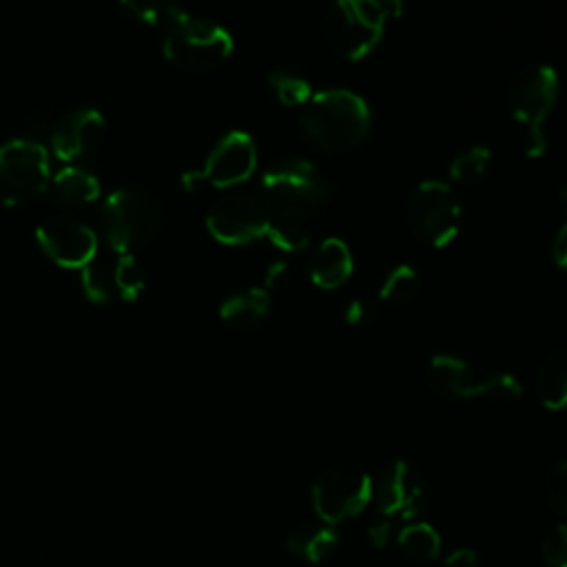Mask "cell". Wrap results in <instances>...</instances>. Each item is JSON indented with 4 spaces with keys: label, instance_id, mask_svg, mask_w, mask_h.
<instances>
[{
    "label": "cell",
    "instance_id": "cell-5",
    "mask_svg": "<svg viewBox=\"0 0 567 567\" xmlns=\"http://www.w3.org/2000/svg\"><path fill=\"white\" fill-rule=\"evenodd\" d=\"M558 75L549 64L520 69L507 89V104L514 120L525 128L527 157H540L547 148L543 124L556 106Z\"/></svg>",
    "mask_w": 567,
    "mask_h": 567
},
{
    "label": "cell",
    "instance_id": "cell-27",
    "mask_svg": "<svg viewBox=\"0 0 567 567\" xmlns=\"http://www.w3.org/2000/svg\"><path fill=\"white\" fill-rule=\"evenodd\" d=\"M173 2L166 0H120V9L144 27H164Z\"/></svg>",
    "mask_w": 567,
    "mask_h": 567
},
{
    "label": "cell",
    "instance_id": "cell-24",
    "mask_svg": "<svg viewBox=\"0 0 567 567\" xmlns=\"http://www.w3.org/2000/svg\"><path fill=\"white\" fill-rule=\"evenodd\" d=\"M113 284L117 299L135 301L146 288V275L135 255H120L113 264Z\"/></svg>",
    "mask_w": 567,
    "mask_h": 567
},
{
    "label": "cell",
    "instance_id": "cell-30",
    "mask_svg": "<svg viewBox=\"0 0 567 567\" xmlns=\"http://www.w3.org/2000/svg\"><path fill=\"white\" fill-rule=\"evenodd\" d=\"M543 556L549 567H567V525H554L543 538Z\"/></svg>",
    "mask_w": 567,
    "mask_h": 567
},
{
    "label": "cell",
    "instance_id": "cell-36",
    "mask_svg": "<svg viewBox=\"0 0 567 567\" xmlns=\"http://www.w3.org/2000/svg\"><path fill=\"white\" fill-rule=\"evenodd\" d=\"M381 11L385 13V18H399L405 9V0H374Z\"/></svg>",
    "mask_w": 567,
    "mask_h": 567
},
{
    "label": "cell",
    "instance_id": "cell-32",
    "mask_svg": "<svg viewBox=\"0 0 567 567\" xmlns=\"http://www.w3.org/2000/svg\"><path fill=\"white\" fill-rule=\"evenodd\" d=\"M390 536H392V523L383 516V518H377L374 523H370L368 527V540L372 547L381 549L390 543Z\"/></svg>",
    "mask_w": 567,
    "mask_h": 567
},
{
    "label": "cell",
    "instance_id": "cell-37",
    "mask_svg": "<svg viewBox=\"0 0 567 567\" xmlns=\"http://www.w3.org/2000/svg\"><path fill=\"white\" fill-rule=\"evenodd\" d=\"M560 202H563V210L567 213V188L560 193Z\"/></svg>",
    "mask_w": 567,
    "mask_h": 567
},
{
    "label": "cell",
    "instance_id": "cell-9",
    "mask_svg": "<svg viewBox=\"0 0 567 567\" xmlns=\"http://www.w3.org/2000/svg\"><path fill=\"white\" fill-rule=\"evenodd\" d=\"M427 385L447 399H496L512 401L520 394V383L514 374L498 372L476 377L470 365L454 354H436L427 363Z\"/></svg>",
    "mask_w": 567,
    "mask_h": 567
},
{
    "label": "cell",
    "instance_id": "cell-8",
    "mask_svg": "<svg viewBox=\"0 0 567 567\" xmlns=\"http://www.w3.org/2000/svg\"><path fill=\"white\" fill-rule=\"evenodd\" d=\"M51 184L49 155L35 140H9L0 146V204L22 206Z\"/></svg>",
    "mask_w": 567,
    "mask_h": 567
},
{
    "label": "cell",
    "instance_id": "cell-22",
    "mask_svg": "<svg viewBox=\"0 0 567 567\" xmlns=\"http://www.w3.org/2000/svg\"><path fill=\"white\" fill-rule=\"evenodd\" d=\"M419 292V277L416 270L408 264L394 266L385 279L381 281L379 297L390 306H403L410 303Z\"/></svg>",
    "mask_w": 567,
    "mask_h": 567
},
{
    "label": "cell",
    "instance_id": "cell-1",
    "mask_svg": "<svg viewBox=\"0 0 567 567\" xmlns=\"http://www.w3.org/2000/svg\"><path fill=\"white\" fill-rule=\"evenodd\" d=\"M372 126L365 100L346 89L315 93L301 111L303 137L323 153H341L359 146Z\"/></svg>",
    "mask_w": 567,
    "mask_h": 567
},
{
    "label": "cell",
    "instance_id": "cell-11",
    "mask_svg": "<svg viewBox=\"0 0 567 567\" xmlns=\"http://www.w3.org/2000/svg\"><path fill=\"white\" fill-rule=\"evenodd\" d=\"M272 219L264 204L246 193H230L213 204L206 215L210 237L226 246H246L268 237Z\"/></svg>",
    "mask_w": 567,
    "mask_h": 567
},
{
    "label": "cell",
    "instance_id": "cell-6",
    "mask_svg": "<svg viewBox=\"0 0 567 567\" xmlns=\"http://www.w3.org/2000/svg\"><path fill=\"white\" fill-rule=\"evenodd\" d=\"M385 20L374 0H334L326 13L323 33L339 58L357 62L381 42Z\"/></svg>",
    "mask_w": 567,
    "mask_h": 567
},
{
    "label": "cell",
    "instance_id": "cell-14",
    "mask_svg": "<svg viewBox=\"0 0 567 567\" xmlns=\"http://www.w3.org/2000/svg\"><path fill=\"white\" fill-rule=\"evenodd\" d=\"M257 168V146L244 131H230L210 148L199 177L215 188L244 184Z\"/></svg>",
    "mask_w": 567,
    "mask_h": 567
},
{
    "label": "cell",
    "instance_id": "cell-26",
    "mask_svg": "<svg viewBox=\"0 0 567 567\" xmlns=\"http://www.w3.org/2000/svg\"><path fill=\"white\" fill-rule=\"evenodd\" d=\"M80 281H82V292L86 299L93 303H109L117 299L115 284H113V266H104L100 261H91L80 270Z\"/></svg>",
    "mask_w": 567,
    "mask_h": 567
},
{
    "label": "cell",
    "instance_id": "cell-19",
    "mask_svg": "<svg viewBox=\"0 0 567 567\" xmlns=\"http://www.w3.org/2000/svg\"><path fill=\"white\" fill-rule=\"evenodd\" d=\"M337 545H339V534L328 523L306 520L297 525L286 538L288 551L308 563L326 560L337 549Z\"/></svg>",
    "mask_w": 567,
    "mask_h": 567
},
{
    "label": "cell",
    "instance_id": "cell-2",
    "mask_svg": "<svg viewBox=\"0 0 567 567\" xmlns=\"http://www.w3.org/2000/svg\"><path fill=\"white\" fill-rule=\"evenodd\" d=\"M162 53L182 71L208 73L233 55V35L221 24L171 4L162 27Z\"/></svg>",
    "mask_w": 567,
    "mask_h": 567
},
{
    "label": "cell",
    "instance_id": "cell-4",
    "mask_svg": "<svg viewBox=\"0 0 567 567\" xmlns=\"http://www.w3.org/2000/svg\"><path fill=\"white\" fill-rule=\"evenodd\" d=\"M164 221L162 206L155 195L140 186L115 188L102 204L100 226L111 250L133 255L148 246Z\"/></svg>",
    "mask_w": 567,
    "mask_h": 567
},
{
    "label": "cell",
    "instance_id": "cell-25",
    "mask_svg": "<svg viewBox=\"0 0 567 567\" xmlns=\"http://www.w3.org/2000/svg\"><path fill=\"white\" fill-rule=\"evenodd\" d=\"M489 162L492 153L487 146H470L450 162V177L456 184H472L487 173Z\"/></svg>",
    "mask_w": 567,
    "mask_h": 567
},
{
    "label": "cell",
    "instance_id": "cell-7",
    "mask_svg": "<svg viewBox=\"0 0 567 567\" xmlns=\"http://www.w3.org/2000/svg\"><path fill=\"white\" fill-rule=\"evenodd\" d=\"M405 217L412 233L430 248H445L461 226V202L450 184L425 179L412 190Z\"/></svg>",
    "mask_w": 567,
    "mask_h": 567
},
{
    "label": "cell",
    "instance_id": "cell-10",
    "mask_svg": "<svg viewBox=\"0 0 567 567\" xmlns=\"http://www.w3.org/2000/svg\"><path fill=\"white\" fill-rule=\"evenodd\" d=\"M312 507L321 523L357 516L372 501V478L352 465H330L312 483Z\"/></svg>",
    "mask_w": 567,
    "mask_h": 567
},
{
    "label": "cell",
    "instance_id": "cell-18",
    "mask_svg": "<svg viewBox=\"0 0 567 567\" xmlns=\"http://www.w3.org/2000/svg\"><path fill=\"white\" fill-rule=\"evenodd\" d=\"M49 188L62 206H71V208L93 204L102 193L100 179L91 171H86L84 166H78V164L62 166L51 177Z\"/></svg>",
    "mask_w": 567,
    "mask_h": 567
},
{
    "label": "cell",
    "instance_id": "cell-12",
    "mask_svg": "<svg viewBox=\"0 0 567 567\" xmlns=\"http://www.w3.org/2000/svg\"><path fill=\"white\" fill-rule=\"evenodd\" d=\"M35 241L53 264L66 270H82L97 257L93 228L69 215L44 219L35 228Z\"/></svg>",
    "mask_w": 567,
    "mask_h": 567
},
{
    "label": "cell",
    "instance_id": "cell-35",
    "mask_svg": "<svg viewBox=\"0 0 567 567\" xmlns=\"http://www.w3.org/2000/svg\"><path fill=\"white\" fill-rule=\"evenodd\" d=\"M284 272H286V266L284 264H272L268 270H266V277H264V286L268 292L284 279Z\"/></svg>",
    "mask_w": 567,
    "mask_h": 567
},
{
    "label": "cell",
    "instance_id": "cell-33",
    "mask_svg": "<svg viewBox=\"0 0 567 567\" xmlns=\"http://www.w3.org/2000/svg\"><path fill=\"white\" fill-rule=\"evenodd\" d=\"M551 257L554 261L567 270V221L558 228L554 244H551Z\"/></svg>",
    "mask_w": 567,
    "mask_h": 567
},
{
    "label": "cell",
    "instance_id": "cell-17",
    "mask_svg": "<svg viewBox=\"0 0 567 567\" xmlns=\"http://www.w3.org/2000/svg\"><path fill=\"white\" fill-rule=\"evenodd\" d=\"M270 310V292L266 288H246L228 295L219 306L221 321L233 330L257 328Z\"/></svg>",
    "mask_w": 567,
    "mask_h": 567
},
{
    "label": "cell",
    "instance_id": "cell-21",
    "mask_svg": "<svg viewBox=\"0 0 567 567\" xmlns=\"http://www.w3.org/2000/svg\"><path fill=\"white\" fill-rule=\"evenodd\" d=\"M399 545L410 558H414L419 563H430L439 556L441 538H439V532L430 523L414 520V523H408L399 532Z\"/></svg>",
    "mask_w": 567,
    "mask_h": 567
},
{
    "label": "cell",
    "instance_id": "cell-3",
    "mask_svg": "<svg viewBox=\"0 0 567 567\" xmlns=\"http://www.w3.org/2000/svg\"><path fill=\"white\" fill-rule=\"evenodd\" d=\"M328 193L323 175L301 157L281 159L261 175V204L272 221L303 224L323 206Z\"/></svg>",
    "mask_w": 567,
    "mask_h": 567
},
{
    "label": "cell",
    "instance_id": "cell-31",
    "mask_svg": "<svg viewBox=\"0 0 567 567\" xmlns=\"http://www.w3.org/2000/svg\"><path fill=\"white\" fill-rule=\"evenodd\" d=\"M372 315H374V310H372L370 301H365V299H350L348 306L343 308V319L354 328L368 326L372 321Z\"/></svg>",
    "mask_w": 567,
    "mask_h": 567
},
{
    "label": "cell",
    "instance_id": "cell-13",
    "mask_svg": "<svg viewBox=\"0 0 567 567\" xmlns=\"http://www.w3.org/2000/svg\"><path fill=\"white\" fill-rule=\"evenodd\" d=\"M372 501L383 516L412 518L425 501V481L412 463L390 461L372 481Z\"/></svg>",
    "mask_w": 567,
    "mask_h": 567
},
{
    "label": "cell",
    "instance_id": "cell-29",
    "mask_svg": "<svg viewBox=\"0 0 567 567\" xmlns=\"http://www.w3.org/2000/svg\"><path fill=\"white\" fill-rule=\"evenodd\" d=\"M545 498L551 509L567 516V463H556L545 476Z\"/></svg>",
    "mask_w": 567,
    "mask_h": 567
},
{
    "label": "cell",
    "instance_id": "cell-34",
    "mask_svg": "<svg viewBox=\"0 0 567 567\" xmlns=\"http://www.w3.org/2000/svg\"><path fill=\"white\" fill-rule=\"evenodd\" d=\"M443 567H476V551L470 547H461L445 558Z\"/></svg>",
    "mask_w": 567,
    "mask_h": 567
},
{
    "label": "cell",
    "instance_id": "cell-20",
    "mask_svg": "<svg viewBox=\"0 0 567 567\" xmlns=\"http://www.w3.org/2000/svg\"><path fill=\"white\" fill-rule=\"evenodd\" d=\"M540 403L547 410L567 408V348L554 350L540 365L536 379Z\"/></svg>",
    "mask_w": 567,
    "mask_h": 567
},
{
    "label": "cell",
    "instance_id": "cell-16",
    "mask_svg": "<svg viewBox=\"0 0 567 567\" xmlns=\"http://www.w3.org/2000/svg\"><path fill=\"white\" fill-rule=\"evenodd\" d=\"M352 252L339 237H326L310 257V279L321 290L343 286L352 275Z\"/></svg>",
    "mask_w": 567,
    "mask_h": 567
},
{
    "label": "cell",
    "instance_id": "cell-15",
    "mask_svg": "<svg viewBox=\"0 0 567 567\" xmlns=\"http://www.w3.org/2000/svg\"><path fill=\"white\" fill-rule=\"evenodd\" d=\"M106 122L95 109H78L62 115L51 128V148L60 162H86L102 146Z\"/></svg>",
    "mask_w": 567,
    "mask_h": 567
},
{
    "label": "cell",
    "instance_id": "cell-23",
    "mask_svg": "<svg viewBox=\"0 0 567 567\" xmlns=\"http://www.w3.org/2000/svg\"><path fill=\"white\" fill-rule=\"evenodd\" d=\"M268 84L275 93V97L284 104V106H306L308 100L315 95L310 82L292 71H272L268 78Z\"/></svg>",
    "mask_w": 567,
    "mask_h": 567
},
{
    "label": "cell",
    "instance_id": "cell-28",
    "mask_svg": "<svg viewBox=\"0 0 567 567\" xmlns=\"http://www.w3.org/2000/svg\"><path fill=\"white\" fill-rule=\"evenodd\" d=\"M266 239L284 252H299L310 244V235L306 233L303 224L292 221H272Z\"/></svg>",
    "mask_w": 567,
    "mask_h": 567
}]
</instances>
